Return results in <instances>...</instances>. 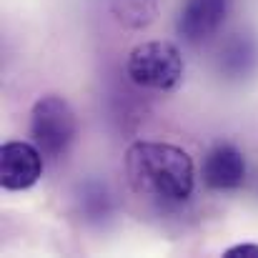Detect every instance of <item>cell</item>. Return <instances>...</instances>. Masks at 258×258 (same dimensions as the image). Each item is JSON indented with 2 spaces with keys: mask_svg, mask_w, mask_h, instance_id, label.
Returning a JSON list of instances; mask_svg holds the SVG:
<instances>
[{
  "mask_svg": "<svg viewBox=\"0 0 258 258\" xmlns=\"http://www.w3.org/2000/svg\"><path fill=\"white\" fill-rule=\"evenodd\" d=\"M128 185L161 203H185L196 190V166L188 151L161 141H136L123 156Z\"/></svg>",
  "mask_w": 258,
  "mask_h": 258,
  "instance_id": "6da1fadb",
  "label": "cell"
},
{
  "mask_svg": "<svg viewBox=\"0 0 258 258\" xmlns=\"http://www.w3.org/2000/svg\"><path fill=\"white\" fill-rule=\"evenodd\" d=\"M78 115L68 98L58 93L40 95L28 118V133L30 141L38 146V151L45 156V161H60L71 153V148L78 141Z\"/></svg>",
  "mask_w": 258,
  "mask_h": 258,
  "instance_id": "7a4b0ae2",
  "label": "cell"
},
{
  "mask_svg": "<svg viewBox=\"0 0 258 258\" xmlns=\"http://www.w3.org/2000/svg\"><path fill=\"white\" fill-rule=\"evenodd\" d=\"M185 73L183 53L168 40H146L138 43L125 60L128 81L141 90L171 93L180 86Z\"/></svg>",
  "mask_w": 258,
  "mask_h": 258,
  "instance_id": "3957f363",
  "label": "cell"
},
{
  "mask_svg": "<svg viewBox=\"0 0 258 258\" xmlns=\"http://www.w3.org/2000/svg\"><path fill=\"white\" fill-rule=\"evenodd\" d=\"M231 0H183L175 15V35L190 48L208 43L226 23Z\"/></svg>",
  "mask_w": 258,
  "mask_h": 258,
  "instance_id": "277c9868",
  "label": "cell"
},
{
  "mask_svg": "<svg viewBox=\"0 0 258 258\" xmlns=\"http://www.w3.org/2000/svg\"><path fill=\"white\" fill-rule=\"evenodd\" d=\"M45 156L33 141H8L0 148V185L5 190H30L43 178Z\"/></svg>",
  "mask_w": 258,
  "mask_h": 258,
  "instance_id": "5b68a950",
  "label": "cell"
},
{
  "mask_svg": "<svg viewBox=\"0 0 258 258\" xmlns=\"http://www.w3.org/2000/svg\"><path fill=\"white\" fill-rule=\"evenodd\" d=\"M246 173H248V166H246L241 148L228 141H221L213 148H208V153L203 156L198 175L208 190L231 193L246 183Z\"/></svg>",
  "mask_w": 258,
  "mask_h": 258,
  "instance_id": "8992f818",
  "label": "cell"
},
{
  "mask_svg": "<svg viewBox=\"0 0 258 258\" xmlns=\"http://www.w3.org/2000/svg\"><path fill=\"white\" fill-rule=\"evenodd\" d=\"M258 68V43L246 35L236 33L231 40H226L218 50V71L228 78H246Z\"/></svg>",
  "mask_w": 258,
  "mask_h": 258,
  "instance_id": "52a82bcc",
  "label": "cell"
},
{
  "mask_svg": "<svg viewBox=\"0 0 258 258\" xmlns=\"http://www.w3.org/2000/svg\"><path fill=\"white\" fill-rule=\"evenodd\" d=\"M113 13L128 28H146L158 18V0H113Z\"/></svg>",
  "mask_w": 258,
  "mask_h": 258,
  "instance_id": "ba28073f",
  "label": "cell"
},
{
  "mask_svg": "<svg viewBox=\"0 0 258 258\" xmlns=\"http://www.w3.org/2000/svg\"><path fill=\"white\" fill-rule=\"evenodd\" d=\"M78 206H81V213H86V218L90 221H103L113 213V196L105 185L90 180L81 188V196H78Z\"/></svg>",
  "mask_w": 258,
  "mask_h": 258,
  "instance_id": "9c48e42d",
  "label": "cell"
},
{
  "mask_svg": "<svg viewBox=\"0 0 258 258\" xmlns=\"http://www.w3.org/2000/svg\"><path fill=\"white\" fill-rule=\"evenodd\" d=\"M223 258H258V243H236L223 251Z\"/></svg>",
  "mask_w": 258,
  "mask_h": 258,
  "instance_id": "30bf717a",
  "label": "cell"
}]
</instances>
